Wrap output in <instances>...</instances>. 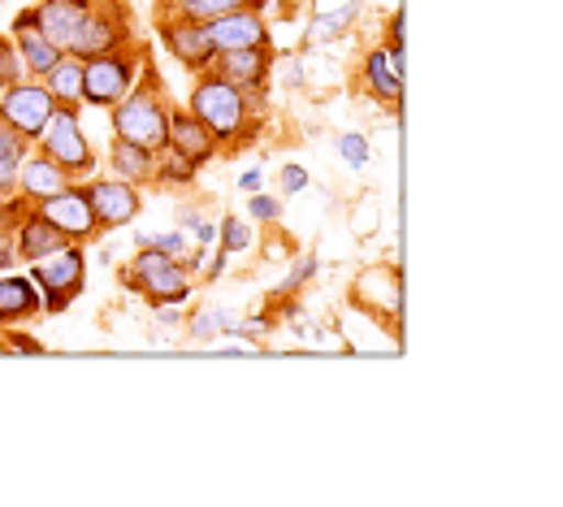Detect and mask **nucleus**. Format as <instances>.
Wrapping results in <instances>:
<instances>
[{"label": "nucleus", "instance_id": "nucleus-1", "mask_svg": "<svg viewBox=\"0 0 563 507\" xmlns=\"http://www.w3.org/2000/svg\"><path fill=\"white\" fill-rule=\"evenodd\" d=\"M252 96H261V91H243V87L225 82L217 70H205L196 74V91H191L187 109L209 126L221 152H234V147L247 144L256 135V126H261Z\"/></svg>", "mask_w": 563, "mask_h": 507}, {"label": "nucleus", "instance_id": "nucleus-2", "mask_svg": "<svg viewBox=\"0 0 563 507\" xmlns=\"http://www.w3.org/2000/svg\"><path fill=\"white\" fill-rule=\"evenodd\" d=\"M113 113V140H131L143 147H165V126H169V100L161 87L156 62L143 53V66L131 82V91L109 109Z\"/></svg>", "mask_w": 563, "mask_h": 507}, {"label": "nucleus", "instance_id": "nucleus-3", "mask_svg": "<svg viewBox=\"0 0 563 507\" xmlns=\"http://www.w3.org/2000/svg\"><path fill=\"white\" fill-rule=\"evenodd\" d=\"M122 283L131 290H140L152 308H156V304H183V299H191V290H196L191 269H187L183 261L156 252V247H140V252L131 256V265L122 269Z\"/></svg>", "mask_w": 563, "mask_h": 507}, {"label": "nucleus", "instance_id": "nucleus-4", "mask_svg": "<svg viewBox=\"0 0 563 507\" xmlns=\"http://www.w3.org/2000/svg\"><path fill=\"white\" fill-rule=\"evenodd\" d=\"M143 66V48H109L100 57H87L82 62V104L91 109H113Z\"/></svg>", "mask_w": 563, "mask_h": 507}, {"label": "nucleus", "instance_id": "nucleus-5", "mask_svg": "<svg viewBox=\"0 0 563 507\" xmlns=\"http://www.w3.org/2000/svg\"><path fill=\"white\" fill-rule=\"evenodd\" d=\"M26 269L44 295V312H66L87 283V252H82V243H66V247L31 261Z\"/></svg>", "mask_w": 563, "mask_h": 507}, {"label": "nucleus", "instance_id": "nucleus-6", "mask_svg": "<svg viewBox=\"0 0 563 507\" xmlns=\"http://www.w3.org/2000/svg\"><path fill=\"white\" fill-rule=\"evenodd\" d=\"M35 147H40L44 156H53L74 183L87 178V174L96 169V152H91V144H87V135H82L78 109H70V104H57V109H53L48 126L35 135Z\"/></svg>", "mask_w": 563, "mask_h": 507}, {"label": "nucleus", "instance_id": "nucleus-7", "mask_svg": "<svg viewBox=\"0 0 563 507\" xmlns=\"http://www.w3.org/2000/svg\"><path fill=\"white\" fill-rule=\"evenodd\" d=\"M53 109H57V100H53V91L44 87V78H31V74H26V78L0 87V122L13 126V131H18L22 140H31V144H35V135L48 126Z\"/></svg>", "mask_w": 563, "mask_h": 507}, {"label": "nucleus", "instance_id": "nucleus-8", "mask_svg": "<svg viewBox=\"0 0 563 507\" xmlns=\"http://www.w3.org/2000/svg\"><path fill=\"white\" fill-rule=\"evenodd\" d=\"M347 299H352L360 312H368V317L386 321V326H390V334H399L404 278H399V269H395V265H368V269H360L352 290H347Z\"/></svg>", "mask_w": 563, "mask_h": 507}, {"label": "nucleus", "instance_id": "nucleus-9", "mask_svg": "<svg viewBox=\"0 0 563 507\" xmlns=\"http://www.w3.org/2000/svg\"><path fill=\"white\" fill-rule=\"evenodd\" d=\"M161 40H165L169 57H174L183 70H191V74L212 70L217 48H212L205 22H196V18H187V13H165V18H161Z\"/></svg>", "mask_w": 563, "mask_h": 507}, {"label": "nucleus", "instance_id": "nucleus-10", "mask_svg": "<svg viewBox=\"0 0 563 507\" xmlns=\"http://www.w3.org/2000/svg\"><path fill=\"white\" fill-rule=\"evenodd\" d=\"M82 191H87V205H91L100 230H118V225H126L131 218H140L143 209V187L122 183L113 174L109 178H87Z\"/></svg>", "mask_w": 563, "mask_h": 507}, {"label": "nucleus", "instance_id": "nucleus-11", "mask_svg": "<svg viewBox=\"0 0 563 507\" xmlns=\"http://www.w3.org/2000/svg\"><path fill=\"white\" fill-rule=\"evenodd\" d=\"M122 44H131V31H126L122 9H96V0H91V9H87V18L78 22V31H74L66 53L78 57V62H87V57H100V53L122 48Z\"/></svg>", "mask_w": 563, "mask_h": 507}, {"label": "nucleus", "instance_id": "nucleus-12", "mask_svg": "<svg viewBox=\"0 0 563 507\" xmlns=\"http://www.w3.org/2000/svg\"><path fill=\"white\" fill-rule=\"evenodd\" d=\"M31 209H40L70 243H91V239H100V225H96V213H91V205H87L82 183L62 187L57 196H48V200H40V205H31Z\"/></svg>", "mask_w": 563, "mask_h": 507}, {"label": "nucleus", "instance_id": "nucleus-13", "mask_svg": "<svg viewBox=\"0 0 563 507\" xmlns=\"http://www.w3.org/2000/svg\"><path fill=\"white\" fill-rule=\"evenodd\" d=\"M209 26V40L217 53H230V48H256V44H269V22L261 9L243 4V9H230L221 18L205 22Z\"/></svg>", "mask_w": 563, "mask_h": 507}, {"label": "nucleus", "instance_id": "nucleus-14", "mask_svg": "<svg viewBox=\"0 0 563 507\" xmlns=\"http://www.w3.org/2000/svg\"><path fill=\"white\" fill-rule=\"evenodd\" d=\"M212 70L225 82L243 87V91H265L269 70H274V44H256V48H230L212 57Z\"/></svg>", "mask_w": 563, "mask_h": 507}, {"label": "nucleus", "instance_id": "nucleus-15", "mask_svg": "<svg viewBox=\"0 0 563 507\" xmlns=\"http://www.w3.org/2000/svg\"><path fill=\"white\" fill-rule=\"evenodd\" d=\"M74 178L53 161V156H44L40 147L31 144V152L22 156V165H18V196L26 200V205H40V200H48V196H57L62 187H70Z\"/></svg>", "mask_w": 563, "mask_h": 507}, {"label": "nucleus", "instance_id": "nucleus-16", "mask_svg": "<svg viewBox=\"0 0 563 507\" xmlns=\"http://www.w3.org/2000/svg\"><path fill=\"white\" fill-rule=\"evenodd\" d=\"M165 147H174L178 156H187L191 165H209L221 152L212 131L191 113V109H169V126H165Z\"/></svg>", "mask_w": 563, "mask_h": 507}, {"label": "nucleus", "instance_id": "nucleus-17", "mask_svg": "<svg viewBox=\"0 0 563 507\" xmlns=\"http://www.w3.org/2000/svg\"><path fill=\"white\" fill-rule=\"evenodd\" d=\"M9 234H13V256H18V265H31V261H40V256H48V252H57V247L70 243L40 209H26L22 218L13 221Z\"/></svg>", "mask_w": 563, "mask_h": 507}, {"label": "nucleus", "instance_id": "nucleus-18", "mask_svg": "<svg viewBox=\"0 0 563 507\" xmlns=\"http://www.w3.org/2000/svg\"><path fill=\"white\" fill-rule=\"evenodd\" d=\"M44 312V295L35 287L31 274H0V330H13V326H26Z\"/></svg>", "mask_w": 563, "mask_h": 507}, {"label": "nucleus", "instance_id": "nucleus-19", "mask_svg": "<svg viewBox=\"0 0 563 507\" xmlns=\"http://www.w3.org/2000/svg\"><path fill=\"white\" fill-rule=\"evenodd\" d=\"M360 74H364V91L373 100H382L386 109H399V96H404V57H395L386 48H368Z\"/></svg>", "mask_w": 563, "mask_h": 507}, {"label": "nucleus", "instance_id": "nucleus-20", "mask_svg": "<svg viewBox=\"0 0 563 507\" xmlns=\"http://www.w3.org/2000/svg\"><path fill=\"white\" fill-rule=\"evenodd\" d=\"M13 44H18V57H22V70L31 74V78H44V74L62 62V48L48 44V40L35 31V9H22V13L13 18Z\"/></svg>", "mask_w": 563, "mask_h": 507}, {"label": "nucleus", "instance_id": "nucleus-21", "mask_svg": "<svg viewBox=\"0 0 563 507\" xmlns=\"http://www.w3.org/2000/svg\"><path fill=\"white\" fill-rule=\"evenodd\" d=\"M87 9H91V0H40L35 4V31L66 53L78 22L87 18Z\"/></svg>", "mask_w": 563, "mask_h": 507}, {"label": "nucleus", "instance_id": "nucleus-22", "mask_svg": "<svg viewBox=\"0 0 563 507\" xmlns=\"http://www.w3.org/2000/svg\"><path fill=\"white\" fill-rule=\"evenodd\" d=\"M156 152H161V147H156ZM156 152L143 144H131V140H113V147H109V169H113V178H122V183L152 187V183H156Z\"/></svg>", "mask_w": 563, "mask_h": 507}, {"label": "nucleus", "instance_id": "nucleus-23", "mask_svg": "<svg viewBox=\"0 0 563 507\" xmlns=\"http://www.w3.org/2000/svg\"><path fill=\"white\" fill-rule=\"evenodd\" d=\"M44 87L53 91V100H57V104L78 109V104H82V62L70 57V53H62V62L44 74Z\"/></svg>", "mask_w": 563, "mask_h": 507}, {"label": "nucleus", "instance_id": "nucleus-24", "mask_svg": "<svg viewBox=\"0 0 563 507\" xmlns=\"http://www.w3.org/2000/svg\"><path fill=\"white\" fill-rule=\"evenodd\" d=\"M31 152V140H22L13 126L0 122V200L18 196V165Z\"/></svg>", "mask_w": 563, "mask_h": 507}, {"label": "nucleus", "instance_id": "nucleus-25", "mask_svg": "<svg viewBox=\"0 0 563 507\" xmlns=\"http://www.w3.org/2000/svg\"><path fill=\"white\" fill-rule=\"evenodd\" d=\"M200 174V165H191L187 156H178L174 147H161L156 152V183L161 187H191Z\"/></svg>", "mask_w": 563, "mask_h": 507}, {"label": "nucleus", "instance_id": "nucleus-26", "mask_svg": "<svg viewBox=\"0 0 563 507\" xmlns=\"http://www.w3.org/2000/svg\"><path fill=\"white\" fill-rule=\"evenodd\" d=\"M243 4L265 9V0H169V13H187L196 22H212V18H221L230 9H243Z\"/></svg>", "mask_w": 563, "mask_h": 507}, {"label": "nucleus", "instance_id": "nucleus-27", "mask_svg": "<svg viewBox=\"0 0 563 507\" xmlns=\"http://www.w3.org/2000/svg\"><path fill=\"white\" fill-rule=\"evenodd\" d=\"M234 326H239V317H234V312H225V308H209V312H196V317H191V339L209 343V339L230 334Z\"/></svg>", "mask_w": 563, "mask_h": 507}, {"label": "nucleus", "instance_id": "nucleus-28", "mask_svg": "<svg viewBox=\"0 0 563 507\" xmlns=\"http://www.w3.org/2000/svg\"><path fill=\"white\" fill-rule=\"evenodd\" d=\"M217 239H221V252H225V256H234V252H247V247L256 243L252 225H247L243 218H221V221H217Z\"/></svg>", "mask_w": 563, "mask_h": 507}, {"label": "nucleus", "instance_id": "nucleus-29", "mask_svg": "<svg viewBox=\"0 0 563 507\" xmlns=\"http://www.w3.org/2000/svg\"><path fill=\"white\" fill-rule=\"evenodd\" d=\"M334 147H339L343 165H352V169H364V165L373 161V144L364 140V131H343V135L334 140Z\"/></svg>", "mask_w": 563, "mask_h": 507}, {"label": "nucleus", "instance_id": "nucleus-30", "mask_svg": "<svg viewBox=\"0 0 563 507\" xmlns=\"http://www.w3.org/2000/svg\"><path fill=\"white\" fill-rule=\"evenodd\" d=\"M317 265H321V261H317L312 252H308L303 261H295V269H290V274L282 278L278 290H274V295H278V299H290V295H295V290H299V287H308V283L317 278Z\"/></svg>", "mask_w": 563, "mask_h": 507}, {"label": "nucleus", "instance_id": "nucleus-31", "mask_svg": "<svg viewBox=\"0 0 563 507\" xmlns=\"http://www.w3.org/2000/svg\"><path fill=\"white\" fill-rule=\"evenodd\" d=\"M355 13H360V0H347V4H343V13H330V18H321V22H317L312 40H334V35H343V31H347V22H355Z\"/></svg>", "mask_w": 563, "mask_h": 507}, {"label": "nucleus", "instance_id": "nucleus-32", "mask_svg": "<svg viewBox=\"0 0 563 507\" xmlns=\"http://www.w3.org/2000/svg\"><path fill=\"white\" fill-rule=\"evenodd\" d=\"M18 78H26L22 57H18V44H13V35H0V87H9Z\"/></svg>", "mask_w": 563, "mask_h": 507}, {"label": "nucleus", "instance_id": "nucleus-33", "mask_svg": "<svg viewBox=\"0 0 563 507\" xmlns=\"http://www.w3.org/2000/svg\"><path fill=\"white\" fill-rule=\"evenodd\" d=\"M247 213H252L256 221H282V200L278 196H269V191H252Z\"/></svg>", "mask_w": 563, "mask_h": 507}, {"label": "nucleus", "instance_id": "nucleus-34", "mask_svg": "<svg viewBox=\"0 0 563 507\" xmlns=\"http://www.w3.org/2000/svg\"><path fill=\"white\" fill-rule=\"evenodd\" d=\"M278 183H282V196H299L308 187V169L303 165H282Z\"/></svg>", "mask_w": 563, "mask_h": 507}, {"label": "nucleus", "instance_id": "nucleus-35", "mask_svg": "<svg viewBox=\"0 0 563 507\" xmlns=\"http://www.w3.org/2000/svg\"><path fill=\"white\" fill-rule=\"evenodd\" d=\"M0 339H9V348H13V352H35V356L44 352V343H40V339H31V334H22L18 326H13L9 334H0Z\"/></svg>", "mask_w": 563, "mask_h": 507}, {"label": "nucleus", "instance_id": "nucleus-36", "mask_svg": "<svg viewBox=\"0 0 563 507\" xmlns=\"http://www.w3.org/2000/svg\"><path fill=\"white\" fill-rule=\"evenodd\" d=\"M399 26H404V18L395 13V18L386 22V53H395V57H404V35H399Z\"/></svg>", "mask_w": 563, "mask_h": 507}, {"label": "nucleus", "instance_id": "nucleus-37", "mask_svg": "<svg viewBox=\"0 0 563 507\" xmlns=\"http://www.w3.org/2000/svg\"><path fill=\"white\" fill-rule=\"evenodd\" d=\"M18 265V256H13V234L9 230H0V274L4 269H13Z\"/></svg>", "mask_w": 563, "mask_h": 507}, {"label": "nucleus", "instance_id": "nucleus-38", "mask_svg": "<svg viewBox=\"0 0 563 507\" xmlns=\"http://www.w3.org/2000/svg\"><path fill=\"white\" fill-rule=\"evenodd\" d=\"M261 178H265L261 169H247V174L239 178V187H243V191H256V187H261Z\"/></svg>", "mask_w": 563, "mask_h": 507}, {"label": "nucleus", "instance_id": "nucleus-39", "mask_svg": "<svg viewBox=\"0 0 563 507\" xmlns=\"http://www.w3.org/2000/svg\"><path fill=\"white\" fill-rule=\"evenodd\" d=\"M0 334H4V330H0Z\"/></svg>", "mask_w": 563, "mask_h": 507}]
</instances>
